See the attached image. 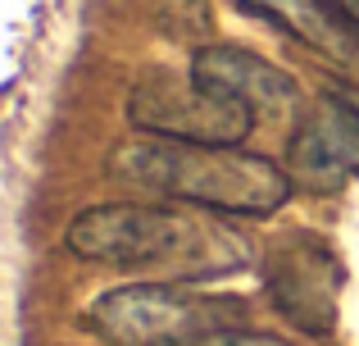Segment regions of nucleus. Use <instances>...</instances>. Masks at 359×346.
Wrapping results in <instances>:
<instances>
[{
    "instance_id": "4",
    "label": "nucleus",
    "mask_w": 359,
    "mask_h": 346,
    "mask_svg": "<svg viewBox=\"0 0 359 346\" xmlns=\"http://www.w3.org/2000/svg\"><path fill=\"white\" fill-rule=\"evenodd\" d=\"M128 119L146 137H168V142H205V146H241L255 128V109L241 100L214 96L187 73L150 69L132 82Z\"/></svg>"
},
{
    "instance_id": "5",
    "label": "nucleus",
    "mask_w": 359,
    "mask_h": 346,
    "mask_svg": "<svg viewBox=\"0 0 359 346\" xmlns=\"http://www.w3.org/2000/svg\"><path fill=\"white\" fill-rule=\"evenodd\" d=\"M264 292L291 328L327 338L337 328L341 260L314 232H287L264 251Z\"/></svg>"
},
{
    "instance_id": "8",
    "label": "nucleus",
    "mask_w": 359,
    "mask_h": 346,
    "mask_svg": "<svg viewBox=\"0 0 359 346\" xmlns=\"http://www.w3.org/2000/svg\"><path fill=\"white\" fill-rule=\"evenodd\" d=\"M241 9L269 18L287 36H296L305 51L327 60L337 73L359 82V27L332 0H241Z\"/></svg>"
},
{
    "instance_id": "10",
    "label": "nucleus",
    "mask_w": 359,
    "mask_h": 346,
    "mask_svg": "<svg viewBox=\"0 0 359 346\" xmlns=\"http://www.w3.org/2000/svg\"><path fill=\"white\" fill-rule=\"evenodd\" d=\"M332 5H337V9H341V14L359 27V0H332Z\"/></svg>"
},
{
    "instance_id": "7",
    "label": "nucleus",
    "mask_w": 359,
    "mask_h": 346,
    "mask_svg": "<svg viewBox=\"0 0 359 346\" xmlns=\"http://www.w3.org/2000/svg\"><path fill=\"white\" fill-rule=\"evenodd\" d=\"M191 78L214 96L250 105L255 114H287L300 100L296 78L282 73L278 64H269L264 55L245 51V46H223V41L201 46L191 55Z\"/></svg>"
},
{
    "instance_id": "9",
    "label": "nucleus",
    "mask_w": 359,
    "mask_h": 346,
    "mask_svg": "<svg viewBox=\"0 0 359 346\" xmlns=\"http://www.w3.org/2000/svg\"><path fill=\"white\" fill-rule=\"evenodd\" d=\"M182 346H291L287 338H278V333H259V328H219V333H205V338H191Z\"/></svg>"
},
{
    "instance_id": "2",
    "label": "nucleus",
    "mask_w": 359,
    "mask_h": 346,
    "mask_svg": "<svg viewBox=\"0 0 359 346\" xmlns=\"http://www.w3.org/2000/svg\"><path fill=\"white\" fill-rule=\"evenodd\" d=\"M109 173L168 201L210 214H245V219L278 214L296 192V178L269 155L241 151V146L168 142V137H141L118 146Z\"/></svg>"
},
{
    "instance_id": "6",
    "label": "nucleus",
    "mask_w": 359,
    "mask_h": 346,
    "mask_svg": "<svg viewBox=\"0 0 359 346\" xmlns=\"http://www.w3.org/2000/svg\"><path fill=\"white\" fill-rule=\"evenodd\" d=\"M291 178L314 192H332L359 173V105L337 91L318 96V105L296 124L287 142Z\"/></svg>"
},
{
    "instance_id": "3",
    "label": "nucleus",
    "mask_w": 359,
    "mask_h": 346,
    "mask_svg": "<svg viewBox=\"0 0 359 346\" xmlns=\"http://www.w3.org/2000/svg\"><path fill=\"white\" fill-rule=\"evenodd\" d=\"M250 305L182 283H132L96 296L87 324L109 346H182L219 328H241Z\"/></svg>"
},
{
    "instance_id": "1",
    "label": "nucleus",
    "mask_w": 359,
    "mask_h": 346,
    "mask_svg": "<svg viewBox=\"0 0 359 346\" xmlns=\"http://www.w3.org/2000/svg\"><path fill=\"white\" fill-rule=\"evenodd\" d=\"M64 246L78 260L109 269H164L187 283L223 278L250 265V241L196 205L109 201L91 205L64 228Z\"/></svg>"
}]
</instances>
